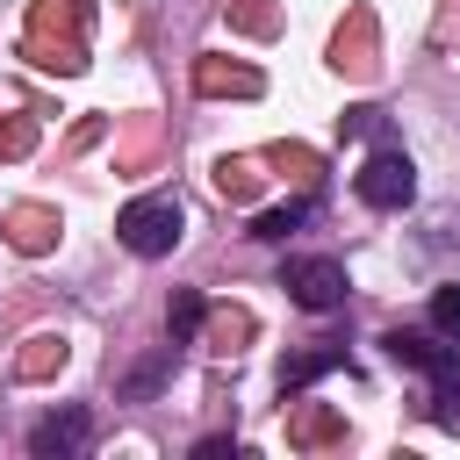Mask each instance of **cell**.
Listing matches in <instances>:
<instances>
[{
	"mask_svg": "<svg viewBox=\"0 0 460 460\" xmlns=\"http://www.w3.org/2000/svg\"><path fill=\"white\" fill-rule=\"evenodd\" d=\"M29 58L43 72H79L86 65V0H36V14H29Z\"/></svg>",
	"mask_w": 460,
	"mask_h": 460,
	"instance_id": "6da1fadb",
	"label": "cell"
},
{
	"mask_svg": "<svg viewBox=\"0 0 460 460\" xmlns=\"http://www.w3.org/2000/svg\"><path fill=\"white\" fill-rule=\"evenodd\" d=\"M194 86H201V93H244V101H252L266 79H259L252 65H223V58H201V65H194Z\"/></svg>",
	"mask_w": 460,
	"mask_h": 460,
	"instance_id": "52a82bcc",
	"label": "cell"
},
{
	"mask_svg": "<svg viewBox=\"0 0 460 460\" xmlns=\"http://www.w3.org/2000/svg\"><path fill=\"white\" fill-rule=\"evenodd\" d=\"M201 316H208V309H201V295H187V288H180V295L165 302V331H172V345H187V338L201 331Z\"/></svg>",
	"mask_w": 460,
	"mask_h": 460,
	"instance_id": "5bb4252c",
	"label": "cell"
},
{
	"mask_svg": "<svg viewBox=\"0 0 460 460\" xmlns=\"http://www.w3.org/2000/svg\"><path fill=\"white\" fill-rule=\"evenodd\" d=\"M208 338H216V352H237V338H252V316H244V309H223V316L208 323Z\"/></svg>",
	"mask_w": 460,
	"mask_h": 460,
	"instance_id": "9a60e30c",
	"label": "cell"
},
{
	"mask_svg": "<svg viewBox=\"0 0 460 460\" xmlns=\"http://www.w3.org/2000/svg\"><path fill=\"white\" fill-rule=\"evenodd\" d=\"M86 438H93V417L86 410H58V417H43L29 431V453L36 460H72V453H86Z\"/></svg>",
	"mask_w": 460,
	"mask_h": 460,
	"instance_id": "8992f818",
	"label": "cell"
},
{
	"mask_svg": "<svg viewBox=\"0 0 460 460\" xmlns=\"http://www.w3.org/2000/svg\"><path fill=\"white\" fill-rule=\"evenodd\" d=\"M359 201L367 208H410V194H417V165L402 158V151H374L367 165H359Z\"/></svg>",
	"mask_w": 460,
	"mask_h": 460,
	"instance_id": "277c9868",
	"label": "cell"
},
{
	"mask_svg": "<svg viewBox=\"0 0 460 460\" xmlns=\"http://www.w3.org/2000/svg\"><path fill=\"white\" fill-rule=\"evenodd\" d=\"M280 288H288L295 309L323 316V309L345 302V266H338V259H288V266H280Z\"/></svg>",
	"mask_w": 460,
	"mask_h": 460,
	"instance_id": "3957f363",
	"label": "cell"
},
{
	"mask_svg": "<svg viewBox=\"0 0 460 460\" xmlns=\"http://www.w3.org/2000/svg\"><path fill=\"white\" fill-rule=\"evenodd\" d=\"M180 230H187V216H180L172 194H144V201H129V208L115 216V237H122L137 259H165V252L180 244Z\"/></svg>",
	"mask_w": 460,
	"mask_h": 460,
	"instance_id": "7a4b0ae2",
	"label": "cell"
},
{
	"mask_svg": "<svg viewBox=\"0 0 460 460\" xmlns=\"http://www.w3.org/2000/svg\"><path fill=\"white\" fill-rule=\"evenodd\" d=\"M29 144H36V129H29V122H7V129H0V158H22Z\"/></svg>",
	"mask_w": 460,
	"mask_h": 460,
	"instance_id": "ffe728a7",
	"label": "cell"
},
{
	"mask_svg": "<svg viewBox=\"0 0 460 460\" xmlns=\"http://www.w3.org/2000/svg\"><path fill=\"white\" fill-rule=\"evenodd\" d=\"M381 345H388L395 367H417V374H438V367L460 359V338H446V331H388Z\"/></svg>",
	"mask_w": 460,
	"mask_h": 460,
	"instance_id": "5b68a950",
	"label": "cell"
},
{
	"mask_svg": "<svg viewBox=\"0 0 460 460\" xmlns=\"http://www.w3.org/2000/svg\"><path fill=\"white\" fill-rule=\"evenodd\" d=\"M65 352H72V345H65L58 331H36V338H29V352L14 359V381H43V374H58V367H65Z\"/></svg>",
	"mask_w": 460,
	"mask_h": 460,
	"instance_id": "30bf717a",
	"label": "cell"
},
{
	"mask_svg": "<svg viewBox=\"0 0 460 460\" xmlns=\"http://www.w3.org/2000/svg\"><path fill=\"white\" fill-rule=\"evenodd\" d=\"M331 367H345V352H338V345H316V352H295V359L280 367V388L295 395V388H309V381H316V374H331Z\"/></svg>",
	"mask_w": 460,
	"mask_h": 460,
	"instance_id": "7c38bea8",
	"label": "cell"
},
{
	"mask_svg": "<svg viewBox=\"0 0 460 460\" xmlns=\"http://www.w3.org/2000/svg\"><path fill=\"white\" fill-rule=\"evenodd\" d=\"M338 129H345V137H374V129H381V108H352Z\"/></svg>",
	"mask_w": 460,
	"mask_h": 460,
	"instance_id": "44dd1931",
	"label": "cell"
},
{
	"mask_svg": "<svg viewBox=\"0 0 460 460\" xmlns=\"http://www.w3.org/2000/svg\"><path fill=\"white\" fill-rule=\"evenodd\" d=\"M331 65H338V72H359V79L374 72V22H367V14H352V36L338 29V58H331Z\"/></svg>",
	"mask_w": 460,
	"mask_h": 460,
	"instance_id": "8fae6325",
	"label": "cell"
},
{
	"mask_svg": "<svg viewBox=\"0 0 460 460\" xmlns=\"http://www.w3.org/2000/svg\"><path fill=\"white\" fill-rule=\"evenodd\" d=\"M295 438H302V446H323V438H338V424H331L323 410H309V417L295 424Z\"/></svg>",
	"mask_w": 460,
	"mask_h": 460,
	"instance_id": "d6986e66",
	"label": "cell"
},
{
	"mask_svg": "<svg viewBox=\"0 0 460 460\" xmlns=\"http://www.w3.org/2000/svg\"><path fill=\"white\" fill-rule=\"evenodd\" d=\"M309 216H316V201H309V194H295V201H280V208H266V216L252 223V237H266V244H288V237H295V230H302Z\"/></svg>",
	"mask_w": 460,
	"mask_h": 460,
	"instance_id": "9c48e42d",
	"label": "cell"
},
{
	"mask_svg": "<svg viewBox=\"0 0 460 460\" xmlns=\"http://www.w3.org/2000/svg\"><path fill=\"white\" fill-rule=\"evenodd\" d=\"M7 244L14 252H50L58 244V208H14L7 216Z\"/></svg>",
	"mask_w": 460,
	"mask_h": 460,
	"instance_id": "ba28073f",
	"label": "cell"
},
{
	"mask_svg": "<svg viewBox=\"0 0 460 460\" xmlns=\"http://www.w3.org/2000/svg\"><path fill=\"white\" fill-rule=\"evenodd\" d=\"M431 331L460 338V288H438V295H431Z\"/></svg>",
	"mask_w": 460,
	"mask_h": 460,
	"instance_id": "ac0fdd59",
	"label": "cell"
},
{
	"mask_svg": "<svg viewBox=\"0 0 460 460\" xmlns=\"http://www.w3.org/2000/svg\"><path fill=\"white\" fill-rule=\"evenodd\" d=\"M165 367H172V352H158V359H144V367H129V381H122V395H137V402H144V395H151V388L165 381Z\"/></svg>",
	"mask_w": 460,
	"mask_h": 460,
	"instance_id": "2e32d148",
	"label": "cell"
},
{
	"mask_svg": "<svg viewBox=\"0 0 460 460\" xmlns=\"http://www.w3.org/2000/svg\"><path fill=\"white\" fill-rule=\"evenodd\" d=\"M431 402H438V417H460V359L431 374Z\"/></svg>",
	"mask_w": 460,
	"mask_h": 460,
	"instance_id": "e0dca14e",
	"label": "cell"
},
{
	"mask_svg": "<svg viewBox=\"0 0 460 460\" xmlns=\"http://www.w3.org/2000/svg\"><path fill=\"white\" fill-rule=\"evenodd\" d=\"M216 187H223L230 201H252V194H259V158H223V165H216Z\"/></svg>",
	"mask_w": 460,
	"mask_h": 460,
	"instance_id": "4fadbf2b",
	"label": "cell"
}]
</instances>
